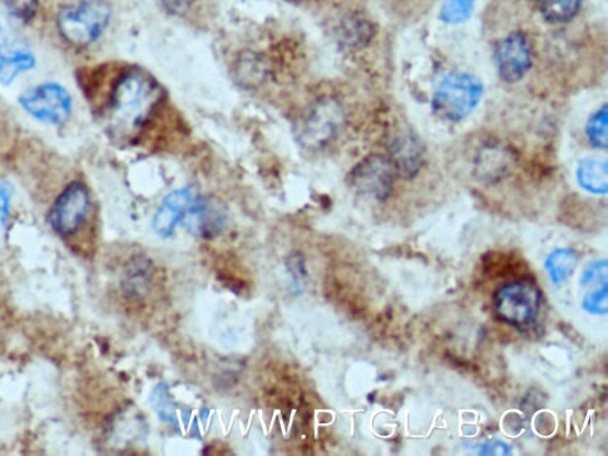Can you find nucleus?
Returning <instances> with one entry per match:
<instances>
[{
  "mask_svg": "<svg viewBox=\"0 0 608 456\" xmlns=\"http://www.w3.org/2000/svg\"><path fill=\"white\" fill-rule=\"evenodd\" d=\"M160 88L146 73L131 70L117 80L111 96V120L121 129H138L160 100Z\"/></svg>",
  "mask_w": 608,
  "mask_h": 456,
  "instance_id": "nucleus-1",
  "label": "nucleus"
},
{
  "mask_svg": "<svg viewBox=\"0 0 608 456\" xmlns=\"http://www.w3.org/2000/svg\"><path fill=\"white\" fill-rule=\"evenodd\" d=\"M493 305L499 321L525 332L541 315V290L532 281H513L497 291Z\"/></svg>",
  "mask_w": 608,
  "mask_h": 456,
  "instance_id": "nucleus-2",
  "label": "nucleus"
},
{
  "mask_svg": "<svg viewBox=\"0 0 608 456\" xmlns=\"http://www.w3.org/2000/svg\"><path fill=\"white\" fill-rule=\"evenodd\" d=\"M484 84L467 73H455L439 85L432 100L433 112L447 122L465 120L484 97Z\"/></svg>",
  "mask_w": 608,
  "mask_h": 456,
  "instance_id": "nucleus-3",
  "label": "nucleus"
},
{
  "mask_svg": "<svg viewBox=\"0 0 608 456\" xmlns=\"http://www.w3.org/2000/svg\"><path fill=\"white\" fill-rule=\"evenodd\" d=\"M110 20V6L101 0H88L63 9L58 17V30L69 44L86 47L102 35Z\"/></svg>",
  "mask_w": 608,
  "mask_h": 456,
  "instance_id": "nucleus-4",
  "label": "nucleus"
},
{
  "mask_svg": "<svg viewBox=\"0 0 608 456\" xmlns=\"http://www.w3.org/2000/svg\"><path fill=\"white\" fill-rule=\"evenodd\" d=\"M343 123V109L337 100L322 99L297 124V141L308 150L323 149L337 135Z\"/></svg>",
  "mask_w": 608,
  "mask_h": 456,
  "instance_id": "nucleus-5",
  "label": "nucleus"
},
{
  "mask_svg": "<svg viewBox=\"0 0 608 456\" xmlns=\"http://www.w3.org/2000/svg\"><path fill=\"white\" fill-rule=\"evenodd\" d=\"M394 175L395 170L389 159L371 154L350 171L348 184L361 196L384 200L392 194Z\"/></svg>",
  "mask_w": 608,
  "mask_h": 456,
  "instance_id": "nucleus-6",
  "label": "nucleus"
},
{
  "mask_svg": "<svg viewBox=\"0 0 608 456\" xmlns=\"http://www.w3.org/2000/svg\"><path fill=\"white\" fill-rule=\"evenodd\" d=\"M20 104L37 120L52 124L66 122L72 112L70 95L56 84H44L26 90L20 97Z\"/></svg>",
  "mask_w": 608,
  "mask_h": 456,
  "instance_id": "nucleus-7",
  "label": "nucleus"
},
{
  "mask_svg": "<svg viewBox=\"0 0 608 456\" xmlns=\"http://www.w3.org/2000/svg\"><path fill=\"white\" fill-rule=\"evenodd\" d=\"M495 62L499 77L507 84L522 80L532 67V50L528 36L521 32L504 36L496 44Z\"/></svg>",
  "mask_w": 608,
  "mask_h": 456,
  "instance_id": "nucleus-8",
  "label": "nucleus"
},
{
  "mask_svg": "<svg viewBox=\"0 0 608 456\" xmlns=\"http://www.w3.org/2000/svg\"><path fill=\"white\" fill-rule=\"evenodd\" d=\"M89 209L88 189L80 182H74L54 204L50 222L54 231L61 236L75 234L85 222Z\"/></svg>",
  "mask_w": 608,
  "mask_h": 456,
  "instance_id": "nucleus-9",
  "label": "nucleus"
},
{
  "mask_svg": "<svg viewBox=\"0 0 608 456\" xmlns=\"http://www.w3.org/2000/svg\"><path fill=\"white\" fill-rule=\"evenodd\" d=\"M390 162L404 178H413L423 166L424 151L419 137L411 131L398 132L389 143Z\"/></svg>",
  "mask_w": 608,
  "mask_h": 456,
  "instance_id": "nucleus-10",
  "label": "nucleus"
},
{
  "mask_svg": "<svg viewBox=\"0 0 608 456\" xmlns=\"http://www.w3.org/2000/svg\"><path fill=\"white\" fill-rule=\"evenodd\" d=\"M195 199L196 197L189 188L177 189L175 193L170 194L163 199L156 216H154V231L162 237L172 235L176 226L183 224Z\"/></svg>",
  "mask_w": 608,
  "mask_h": 456,
  "instance_id": "nucleus-11",
  "label": "nucleus"
},
{
  "mask_svg": "<svg viewBox=\"0 0 608 456\" xmlns=\"http://www.w3.org/2000/svg\"><path fill=\"white\" fill-rule=\"evenodd\" d=\"M513 153L501 142H486L480 145L476 156V171L480 177L501 178L510 171Z\"/></svg>",
  "mask_w": 608,
  "mask_h": 456,
  "instance_id": "nucleus-12",
  "label": "nucleus"
},
{
  "mask_svg": "<svg viewBox=\"0 0 608 456\" xmlns=\"http://www.w3.org/2000/svg\"><path fill=\"white\" fill-rule=\"evenodd\" d=\"M580 187L595 195H606L608 191L607 162L587 159L580 161L577 169Z\"/></svg>",
  "mask_w": 608,
  "mask_h": 456,
  "instance_id": "nucleus-13",
  "label": "nucleus"
},
{
  "mask_svg": "<svg viewBox=\"0 0 608 456\" xmlns=\"http://www.w3.org/2000/svg\"><path fill=\"white\" fill-rule=\"evenodd\" d=\"M35 61L31 53L17 51L4 52L0 50V84L11 85L23 72L34 67Z\"/></svg>",
  "mask_w": 608,
  "mask_h": 456,
  "instance_id": "nucleus-14",
  "label": "nucleus"
},
{
  "mask_svg": "<svg viewBox=\"0 0 608 456\" xmlns=\"http://www.w3.org/2000/svg\"><path fill=\"white\" fill-rule=\"evenodd\" d=\"M577 264L578 257L574 250L558 249L546 260V270L553 284L560 285L574 275Z\"/></svg>",
  "mask_w": 608,
  "mask_h": 456,
  "instance_id": "nucleus-15",
  "label": "nucleus"
},
{
  "mask_svg": "<svg viewBox=\"0 0 608 456\" xmlns=\"http://www.w3.org/2000/svg\"><path fill=\"white\" fill-rule=\"evenodd\" d=\"M584 0H538V8L550 23H566L578 14Z\"/></svg>",
  "mask_w": 608,
  "mask_h": 456,
  "instance_id": "nucleus-16",
  "label": "nucleus"
},
{
  "mask_svg": "<svg viewBox=\"0 0 608 456\" xmlns=\"http://www.w3.org/2000/svg\"><path fill=\"white\" fill-rule=\"evenodd\" d=\"M586 133L589 143L598 150L608 148V109L604 105L598 111L589 118L586 127Z\"/></svg>",
  "mask_w": 608,
  "mask_h": 456,
  "instance_id": "nucleus-17",
  "label": "nucleus"
},
{
  "mask_svg": "<svg viewBox=\"0 0 608 456\" xmlns=\"http://www.w3.org/2000/svg\"><path fill=\"white\" fill-rule=\"evenodd\" d=\"M475 0H444L441 20L447 24H460L469 20Z\"/></svg>",
  "mask_w": 608,
  "mask_h": 456,
  "instance_id": "nucleus-18",
  "label": "nucleus"
},
{
  "mask_svg": "<svg viewBox=\"0 0 608 456\" xmlns=\"http://www.w3.org/2000/svg\"><path fill=\"white\" fill-rule=\"evenodd\" d=\"M607 284L589 290L583 301V307L587 313L602 315L608 310Z\"/></svg>",
  "mask_w": 608,
  "mask_h": 456,
  "instance_id": "nucleus-19",
  "label": "nucleus"
},
{
  "mask_svg": "<svg viewBox=\"0 0 608 456\" xmlns=\"http://www.w3.org/2000/svg\"><path fill=\"white\" fill-rule=\"evenodd\" d=\"M7 11L17 20L29 22L37 13L39 0H3Z\"/></svg>",
  "mask_w": 608,
  "mask_h": 456,
  "instance_id": "nucleus-20",
  "label": "nucleus"
},
{
  "mask_svg": "<svg viewBox=\"0 0 608 456\" xmlns=\"http://www.w3.org/2000/svg\"><path fill=\"white\" fill-rule=\"evenodd\" d=\"M12 186L8 182L0 184V228H3L11 208Z\"/></svg>",
  "mask_w": 608,
  "mask_h": 456,
  "instance_id": "nucleus-21",
  "label": "nucleus"
},
{
  "mask_svg": "<svg viewBox=\"0 0 608 456\" xmlns=\"http://www.w3.org/2000/svg\"><path fill=\"white\" fill-rule=\"evenodd\" d=\"M162 2L169 13L181 15L185 14L196 0H162Z\"/></svg>",
  "mask_w": 608,
  "mask_h": 456,
  "instance_id": "nucleus-22",
  "label": "nucleus"
},
{
  "mask_svg": "<svg viewBox=\"0 0 608 456\" xmlns=\"http://www.w3.org/2000/svg\"><path fill=\"white\" fill-rule=\"evenodd\" d=\"M480 455H511L510 446L502 442H488L480 448Z\"/></svg>",
  "mask_w": 608,
  "mask_h": 456,
  "instance_id": "nucleus-23",
  "label": "nucleus"
},
{
  "mask_svg": "<svg viewBox=\"0 0 608 456\" xmlns=\"http://www.w3.org/2000/svg\"><path fill=\"white\" fill-rule=\"evenodd\" d=\"M293 2H298V0H293Z\"/></svg>",
  "mask_w": 608,
  "mask_h": 456,
  "instance_id": "nucleus-24",
  "label": "nucleus"
}]
</instances>
